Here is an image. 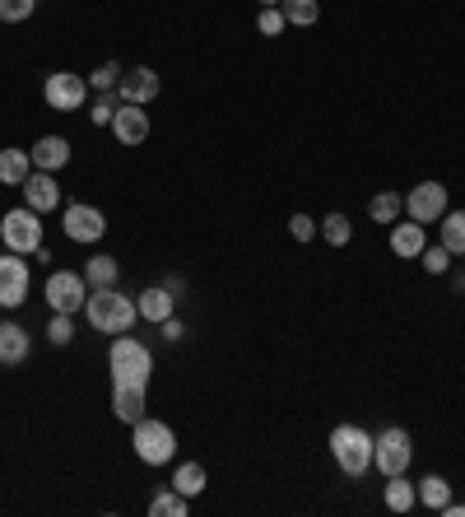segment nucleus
I'll use <instances>...</instances> for the list:
<instances>
[{"label": "nucleus", "mask_w": 465, "mask_h": 517, "mask_svg": "<svg viewBox=\"0 0 465 517\" xmlns=\"http://www.w3.org/2000/svg\"><path fill=\"white\" fill-rule=\"evenodd\" d=\"M84 317H89L93 331H103V336H121V331H131V322L140 317L135 299H126L117 285L107 289H89V299H84Z\"/></svg>", "instance_id": "f257e3e1"}, {"label": "nucleus", "mask_w": 465, "mask_h": 517, "mask_svg": "<svg viewBox=\"0 0 465 517\" xmlns=\"http://www.w3.org/2000/svg\"><path fill=\"white\" fill-rule=\"evenodd\" d=\"M331 457L349 480L368 476L372 471V434L359 429V424H340V429H331Z\"/></svg>", "instance_id": "f03ea898"}, {"label": "nucleus", "mask_w": 465, "mask_h": 517, "mask_svg": "<svg viewBox=\"0 0 465 517\" xmlns=\"http://www.w3.org/2000/svg\"><path fill=\"white\" fill-rule=\"evenodd\" d=\"M107 364H112V387L121 382H131V387H145L149 373H154V359L140 341H131L126 331H121L117 341H112V354H107Z\"/></svg>", "instance_id": "7ed1b4c3"}, {"label": "nucleus", "mask_w": 465, "mask_h": 517, "mask_svg": "<svg viewBox=\"0 0 465 517\" xmlns=\"http://www.w3.org/2000/svg\"><path fill=\"white\" fill-rule=\"evenodd\" d=\"M131 429H135V438H131L135 457H140L145 466H168L177 457V434L163 420H149V415H145V420L131 424Z\"/></svg>", "instance_id": "20e7f679"}, {"label": "nucleus", "mask_w": 465, "mask_h": 517, "mask_svg": "<svg viewBox=\"0 0 465 517\" xmlns=\"http://www.w3.org/2000/svg\"><path fill=\"white\" fill-rule=\"evenodd\" d=\"M0 243L5 252H19V257H33L42 247V215L38 210H10V215L0 219Z\"/></svg>", "instance_id": "39448f33"}, {"label": "nucleus", "mask_w": 465, "mask_h": 517, "mask_svg": "<svg viewBox=\"0 0 465 517\" xmlns=\"http://www.w3.org/2000/svg\"><path fill=\"white\" fill-rule=\"evenodd\" d=\"M410 462H414V443L405 429H382V434L372 438V466L382 476H405Z\"/></svg>", "instance_id": "423d86ee"}, {"label": "nucleus", "mask_w": 465, "mask_h": 517, "mask_svg": "<svg viewBox=\"0 0 465 517\" xmlns=\"http://www.w3.org/2000/svg\"><path fill=\"white\" fill-rule=\"evenodd\" d=\"M42 94H47V103H52L56 112H80L84 98H89V80L75 75V70H56V75H47Z\"/></svg>", "instance_id": "0eeeda50"}, {"label": "nucleus", "mask_w": 465, "mask_h": 517, "mask_svg": "<svg viewBox=\"0 0 465 517\" xmlns=\"http://www.w3.org/2000/svg\"><path fill=\"white\" fill-rule=\"evenodd\" d=\"M84 299H89V285H84V275L75 271H52L47 275V303H52V313H80Z\"/></svg>", "instance_id": "6e6552de"}, {"label": "nucleus", "mask_w": 465, "mask_h": 517, "mask_svg": "<svg viewBox=\"0 0 465 517\" xmlns=\"http://www.w3.org/2000/svg\"><path fill=\"white\" fill-rule=\"evenodd\" d=\"M405 210H410L414 224H438L447 215V187L442 182H419V187L405 196Z\"/></svg>", "instance_id": "1a4fd4ad"}, {"label": "nucleus", "mask_w": 465, "mask_h": 517, "mask_svg": "<svg viewBox=\"0 0 465 517\" xmlns=\"http://www.w3.org/2000/svg\"><path fill=\"white\" fill-rule=\"evenodd\" d=\"M103 233H107V219L98 205H84V201L66 205V238L70 243H98Z\"/></svg>", "instance_id": "9d476101"}, {"label": "nucleus", "mask_w": 465, "mask_h": 517, "mask_svg": "<svg viewBox=\"0 0 465 517\" xmlns=\"http://www.w3.org/2000/svg\"><path fill=\"white\" fill-rule=\"evenodd\" d=\"M28 299V261L19 252L0 257V308H19Z\"/></svg>", "instance_id": "9b49d317"}, {"label": "nucleus", "mask_w": 465, "mask_h": 517, "mask_svg": "<svg viewBox=\"0 0 465 517\" xmlns=\"http://www.w3.org/2000/svg\"><path fill=\"white\" fill-rule=\"evenodd\" d=\"M159 89H163L159 70H149V66H135V70H126V75H121V84H117L121 103H140V108H145L149 98H159Z\"/></svg>", "instance_id": "f8f14e48"}, {"label": "nucleus", "mask_w": 465, "mask_h": 517, "mask_svg": "<svg viewBox=\"0 0 465 517\" xmlns=\"http://www.w3.org/2000/svg\"><path fill=\"white\" fill-rule=\"evenodd\" d=\"M112 136H117L121 145H145L149 140V112L140 108V103H121L117 117H112Z\"/></svg>", "instance_id": "ddd939ff"}, {"label": "nucleus", "mask_w": 465, "mask_h": 517, "mask_svg": "<svg viewBox=\"0 0 465 517\" xmlns=\"http://www.w3.org/2000/svg\"><path fill=\"white\" fill-rule=\"evenodd\" d=\"M24 201H28V210H38V215L56 210V205H61V187H56V177L42 173V168H33L28 182H24Z\"/></svg>", "instance_id": "4468645a"}, {"label": "nucleus", "mask_w": 465, "mask_h": 517, "mask_svg": "<svg viewBox=\"0 0 465 517\" xmlns=\"http://www.w3.org/2000/svg\"><path fill=\"white\" fill-rule=\"evenodd\" d=\"M112 415H117L121 424H140V420H145V387H131V382L112 387Z\"/></svg>", "instance_id": "2eb2a0df"}, {"label": "nucleus", "mask_w": 465, "mask_h": 517, "mask_svg": "<svg viewBox=\"0 0 465 517\" xmlns=\"http://www.w3.org/2000/svg\"><path fill=\"white\" fill-rule=\"evenodd\" d=\"M28 154H33V168H42V173H56V168L70 164V140L66 136H42Z\"/></svg>", "instance_id": "dca6fc26"}, {"label": "nucleus", "mask_w": 465, "mask_h": 517, "mask_svg": "<svg viewBox=\"0 0 465 517\" xmlns=\"http://www.w3.org/2000/svg\"><path fill=\"white\" fill-rule=\"evenodd\" d=\"M33 341H28V331L19 322H0V364H24Z\"/></svg>", "instance_id": "f3484780"}, {"label": "nucleus", "mask_w": 465, "mask_h": 517, "mask_svg": "<svg viewBox=\"0 0 465 517\" xmlns=\"http://www.w3.org/2000/svg\"><path fill=\"white\" fill-rule=\"evenodd\" d=\"M135 308H140V317H145V322H154V327H159V322H168V317H173L177 299L163 285H154V289H145V294L135 299Z\"/></svg>", "instance_id": "a211bd4d"}, {"label": "nucleus", "mask_w": 465, "mask_h": 517, "mask_svg": "<svg viewBox=\"0 0 465 517\" xmlns=\"http://www.w3.org/2000/svg\"><path fill=\"white\" fill-rule=\"evenodd\" d=\"M428 247V238H424V224H396V229H391V252H396V257H405V261H419V252H424Z\"/></svg>", "instance_id": "6ab92c4d"}, {"label": "nucleus", "mask_w": 465, "mask_h": 517, "mask_svg": "<svg viewBox=\"0 0 465 517\" xmlns=\"http://www.w3.org/2000/svg\"><path fill=\"white\" fill-rule=\"evenodd\" d=\"M28 173H33V154L28 150H0V182L5 187H24L28 182Z\"/></svg>", "instance_id": "aec40b11"}, {"label": "nucleus", "mask_w": 465, "mask_h": 517, "mask_svg": "<svg viewBox=\"0 0 465 517\" xmlns=\"http://www.w3.org/2000/svg\"><path fill=\"white\" fill-rule=\"evenodd\" d=\"M414 504H419V485L405 476H386V508L391 513H410Z\"/></svg>", "instance_id": "412c9836"}, {"label": "nucleus", "mask_w": 465, "mask_h": 517, "mask_svg": "<svg viewBox=\"0 0 465 517\" xmlns=\"http://www.w3.org/2000/svg\"><path fill=\"white\" fill-rule=\"evenodd\" d=\"M117 275H121V261L117 257H93L89 266H84V285H89V289H107V285H117Z\"/></svg>", "instance_id": "4be33fe9"}, {"label": "nucleus", "mask_w": 465, "mask_h": 517, "mask_svg": "<svg viewBox=\"0 0 465 517\" xmlns=\"http://www.w3.org/2000/svg\"><path fill=\"white\" fill-rule=\"evenodd\" d=\"M419 504L433 508V513H442V508L452 504V485H447L442 476H424L419 480Z\"/></svg>", "instance_id": "5701e85b"}, {"label": "nucleus", "mask_w": 465, "mask_h": 517, "mask_svg": "<svg viewBox=\"0 0 465 517\" xmlns=\"http://www.w3.org/2000/svg\"><path fill=\"white\" fill-rule=\"evenodd\" d=\"M173 490H177V494H186V499H196V494H205V466L182 462V466L173 471Z\"/></svg>", "instance_id": "b1692460"}, {"label": "nucleus", "mask_w": 465, "mask_h": 517, "mask_svg": "<svg viewBox=\"0 0 465 517\" xmlns=\"http://www.w3.org/2000/svg\"><path fill=\"white\" fill-rule=\"evenodd\" d=\"M368 215L377 219V224H396V219L405 215V196H396V191H382V196H372V201H368Z\"/></svg>", "instance_id": "393cba45"}, {"label": "nucleus", "mask_w": 465, "mask_h": 517, "mask_svg": "<svg viewBox=\"0 0 465 517\" xmlns=\"http://www.w3.org/2000/svg\"><path fill=\"white\" fill-rule=\"evenodd\" d=\"M442 247H447L452 257H465V210L442 215Z\"/></svg>", "instance_id": "a878e982"}, {"label": "nucleus", "mask_w": 465, "mask_h": 517, "mask_svg": "<svg viewBox=\"0 0 465 517\" xmlns=\"http://www.w3.org/2000/svg\"><path fill=\"white\" fill-rule=\"evenodd\" d=\"M149 513H154V517H186V513H191V499H186V494H177L173 485H168V490L154 494Z\"/></svg>", "instance_id": "bb28decb"}, {"label": "nucleus", "mask_w": 465, "mask_h": 517, "mask_svg": "<svg viewBox=\"0 0 465 517\" xmlns=\"http://www.w3.org/2000/svg\"><path fill=\"white\" fill-rule=\"evenodd\" d=\"M279 10H284V19H289L293 28H312L317 24V14H321V5L317 0H279Z\"/></svg>", "instance_id": "cd10ccee"}, {"label": "nucleus", "mask_w": 465, "mask_h": 517, "mask_svg": "<svg viewBox=\"0 0 465 517\" xmlns=\"http://www.w3.org/2000/svg\"><path fill=\"white\" fill-rule=\"evenodd\" d=\"M317 233H321V238H326L331 247H345L349 238H354V224H349L345 215H326V219L317 224Z\"/></svg>", "instance_id": "c85d7f7f"}, {"label": "nucleus", "mask_w": 465, "mask_h": 517, "mask_svg": "<svg viewBox=\"0 0 465 517\" xmlns=\"http://www.w3.org/2000/svg\"><path fill=\"white\" fill-rule=\"evenodd\" d=\"M117 108H121V94H117V89H107V94H98V98L89 103V117H93L98 126H112Z\"/></svg>", "instance_id": "c756f323"}, {"label": "nucleus", "mask_w": 465, "mask_h": 517, "mask_svg": "<svg viewBox=\"0 0 465 517\" xmlns=\"http://www.w3.org/2000/svg\"><path fill=\"white\" fill-rule=\"evenodd\" d=\"M117 84H121V66H117V61H107V66H98V70L89 75V89H93V94H107V89H117Z\"/></svg>", "instance_id": "7c9ffc66"}, {"label": "nucleus", "mask_w": 465, "mask_h": 517, "mask_svg": "<svg viewBox=\"0 0 465 517\" xmlns=\"http://www.w3.org/2000/svg\"><path fill=\"white\" fill-rule=\"evenodd\" d=\"M256 28H261L266 38H279V33L289 28V19H284V10H279V5H266V10L256 14Z\"/></svg>", "instance_id": "2f4dec72"}, {"label": "nucleus", "mask_w": 465, "mask_h": 517, "mask_svg": "<svg viewBox=\"0 0 465 517\" xmlns=\"http://www.w3.org/2000/svg\"><path fill=\"white\" fill-rule=\"evenodd\" d=\"M33 10H38V0H0V19L5 24H24V19H33Z\"/></svg>", "instance_id": "473e14b6"}, {"label": "nucleus", "mask_w": 465, "mask_h": 517, "mask_svg": "<svg viewBox=\"0 0 465 517\" xmlns=\"http://www.w3.org/2000/svg\"><path fill=\"white\" fill-rule=\"evenodd\" d=\"M419 261H424L428 275H447V266H452V252L438 243V247H424V252H419Z\"/></svg>", "instance_id": "72a5a7b5"}, {"label": "nucleus", "mask_w": 465, "mask_h": 517, "mask_svg": "<svg viewBox=\"0 0 465 517\" xmlns=\"http://www.w3.org/2000/svg\"><path fill=\"white\" fill-rule=\"evenodd\" d=\"M47 341L52 345H70L75 341V322H70V313H56L52 327H47Z\"/></svg>", "instance_id": "f704fd0d"}, {"label": "nucleus", "mask_w": 465, "mask_h": 517, "mask_svg": "<svg viewBox=\"0 0 465 517\" xmlns=\"http://www.w3.org/2000/svg\"><path fill=\"white\" fill-rule=\"evenodd\" d=\"M289 233L298 238V243H312V238H317V219H312V215H293L289 219Z\"/></svg>", "instance_id": "c9c22d12"}, {"label": "nucleus", "mask_w": 465, "mask_h": 517, "mask_svg": "<svg viewBox=\"0 0 465 517\" xmlns=\"http://www.w3.org/2000/svg\"><path fill=\"white\" fill-rule=\"evenodd\" d=\"M159 327H163V341H182V322H177V317H168V322H159Z\"/></svg>", "instance_id": "e433bc0d"}, {"label": "nucleus", "mask_w": 465, "mask_h": 517, "mask_svg": "<svg viewBox=\"0 0 465 517\" xmlns=\"http://www.w3.org/2000/svg\"><path fill=\"white\" fill-rule=\"evenodd\" d=\"M163 289H168L173 299H182V294H186V280H177V275H168V280H163Z\"/></svg>", "instance_id": "4c0bfd02"}, {"label": "nucleus", "mask_w": 465, "mask_h": 517, "mask_svg": "<svg viewBox=\"0 0 465 517\" xmlns=\"http://www.w3.org/2000/svg\"><path fill=\"white\" fill-rule=\"evenodd\" d=\"M442 513H447V517H465V504H456V499H452V504L442 508Z\"/></svg>", "instance_id": "58836bf2"}, {"label": "nucleus", "mask_w": 465, "mask_h": 517, "mask_svg": "<svg viewBox=\"0 0 465 517\" xmlns=\"http://www.w3.org/2000/svg\"><path fill=\"white\" fill-rule=\"evenodd\" d=\"M266 5H279V0H261V10H266Z\"/></svg>", "instance_id": "ea45409f"}]
</instances>
